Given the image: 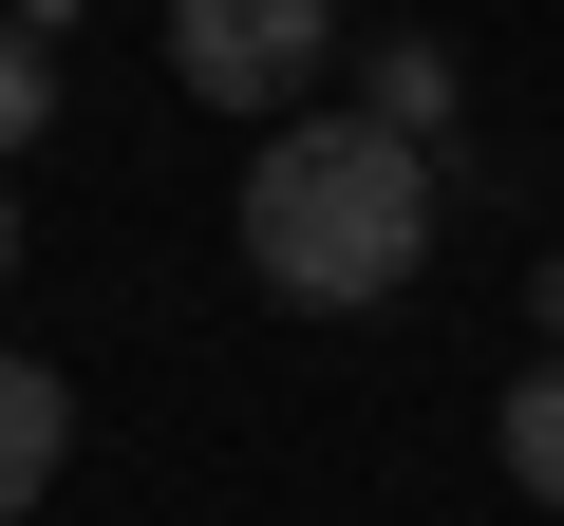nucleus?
Returning a JSON list of instances; mask_svg holds the SVG:
<instances>
[{
	"instance_id": "f03ea898",
	"label": "nucleus",
	"mask_w": 564,
	"mask_h": 526,
	"mask_svg": "<svg viewBox=\"0 0 564 526\" xmlns=\"http://www.w3.org/2000/svg\"><path fill=\"white\" fill-rule=\"evenodd\" d=\"M321 57H339V0H170V76L207 113H263L282 132V95H302Z\"/></svg>"
},
{
	"instance_id": "1a4fd4ad",
	"label": "nucleus",
	"mask_w": 564,
	"mask_h": 526,
	"mask_svg": "<svg viewBox=\"0 0 564 526\" xmlns=\"http://www.w3.org/2000/svg\"><path fill=\"white\" fill-rule=\"evenodd\" d=\"M0 20H20V0H0Z\"/></svg>"
},
{
	"instance_id": "423d86ee",
	"label": "nucleus",
	"mask_w": 564,
	"mask_h": 526,
	"mask_svg": "<svg viewBox=\"0 0 564 526\" xmlns=\"http://www.w3.org/2000/svg\"><path fill=\"white\" fill-rule=\"evenodd\" d=\"M39 113H57V39H39V20H0V151H20Z\"/></svg>"
},
{
	"instance_id": "20e7f679",
	"label": "nucleus",
	"mask_w": 564,
	"mask_h": 526,
	"mask_svg": "<svg viewBox=\"0 0 564 526\" xmlns=\"http://www.w3.org/2000/svg\"><path fill=\"white\" fill-rule=\"evenodd\" d=\"M358 113H395V132L433 151V132H452V57H433V39H377V57H358Z\"/></svg>"
},
{
	"instance_id": "0eeeda50",
	"label": "nucleus",
	"mask_w": 564,
	"mask_h": 526,
	"mask_svg": "<svg viewBox=\"0 0 564 526\" xmlns=\"http://www.w3.org/2000/svg\"><path fill=\"white\" fill-rule=\"evenodd\" d=\"M0 283H20V188H0Z\"/></svg>"
},
{
	"instance_id": "7ed1b4c3",
	"label": "nucleus",
	"mask_w": 564,
	"mask_h": 526,
	"mask_svg": "<svg viewBox=\"0 0 564 526\" xmlns=\"http://www.w3.org/2000/svg\"><path fill=\"white\" fill-rule=\"evenodd\" d=\"M57 451H76V376H39V358H0V526H39Z\"/></svg>"
},
{
	"instance_id": "6e6552de",
	"label": "nucleus",
	"mask_w": 564,
	"mask_h": 526,
	"mask_svg": "<svg viewBox=\"0 0 564 526\" xmlns=\"http://www.w3.org/2000/svg\"><path fill=\"white\" fill-rule=\"evenodd\" d=\"M545 358H564V263H545Z\"/></svg>"
},
{
	"instance_id": "f257e3e1",
	"label": "nucleus",
	"mask_w": 564,
	"mask_h": 526,
	"mask_svg": "<svg viewBox=\"0 0 564 526\" xmlns=\"http://www.w3.org/2000/svg\"><path fill=\"white\" fill-rule=\"evenodd\" d=\"M433 207L452 188H433V151L395 113H282L245 151V283L302 302V320H358V302H395L433 263Z\"/></svg>"
},
{
	"instance_id": "39448f33",
	"label": "nucleus",
	"mask_w": 564,
	"mask_h": 526,
	"mask_svg": "<svg viewBox=\"0 0 564 526\" xmlns=\"http://www.w3.org/2000/svg\"><path fill=\"white\" fill-rule=\"evenodd\" d=\"M508 489H527V507H564V358H545V376H508Z\"/></svg>"
}]
</instances>
